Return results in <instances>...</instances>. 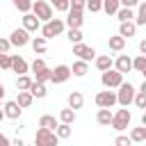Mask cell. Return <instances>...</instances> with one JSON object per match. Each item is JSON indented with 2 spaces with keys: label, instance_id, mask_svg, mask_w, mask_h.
<instances>
[{
  "label": "cell",
  "instance_id": "obj_17",
  "mask_svg": "<svg viewBox=\"0 0 146 146\" xmlns=\"http://www.w3.org/2000/svg\"><path fill=\"white\" fill-rule=\"evenodd\" d=\"M87 73H89V62H84V59H78V62H73V66H71V75L84 78Z\"/></svg>",
  "mask_w": 146,
  "mask_h": 146
},
{
  "label": "cell",
  "instance_id": "obj_24",
  "mask_svg": "<svg viewBox=\"0 0 146 146\" xmlns=\"http://www.w3.org/2000/svg\"><path fill=\"white\" fill-rule=\"evenodd\" d=\"M94 62H96V68H98V71H107V68L112 66V62H114V59H112L110 55H96V57H94Z\"/></svg>",
  "mask_w": 146,
  "mask_h": 146
},
{
  "label": "cell",
  "instance_id": "obj_5",
  "mask_svg": "<svg viewBox=\"0 0 146 146\" xmlns=\"http://www.w3.org/2000/svg\"><path fill=\"white\" fill-rule=\"evenodd\" d=\"M34 141H36L39 146H57L59 137L55 135V130H50V128H43V125H39V130H36V135H34Z\"/></svg>",
  "mask_w": 146,
  "mask_h": 146
},
{
  "label": "cell",
  "instance_id": "obj_42",
  "mask_svg": "<svg viewBox=\"0 0 146 146\" xmlns=\"http://www.w3.org/2000/svg\"><path fill=\"white\" fill-rule=\"evenodd\" d=\"M9 48H11V43H9V39H5V36H0V52H9Z\"/></svg>",
  "mask_w": 146,
  "mask_h": 146
},
{
  "label": "cell",
  "instance_id": "obj_7",
  "mask_svg": "<svg viewBox=\"0 0 146 146\" xmlns=\"http://www.w3.org/2000/svg\"><path fill=\"white\" fill-rule=\"evenodd\" d=\"M9 43L16 46V48L27 46V43H30V32H27L25 27H16V30H11V34H9Z\"/></svg>",
  "mask_w": 146,
  "mask_h": 146
},
{
  "label": "cell",
  "instance_id": "obj_8",
  "mask_svg": "<svg viewBox=\"0 0 146 146\" xmlns=\"http://www.w3.org/2000/svg\"><path fill=\"white\" fill-rule=\"evenodd\" d=\"M73 55L78 57V59H84V62H91L98 52L91 48V46H87V43H82V41H78V43H73Z\"/></svg>",
  "mask_w": 146,
  "mask_h": 146
},
{
  "label": "cell",
  "instance_id": "obj_47",
  "mask_svg": "<svg viewBox=\"0 0 146 146\" xmlns=\"http://www.w3.org/2000/svg\"><path fill=\"white\" fill-rule=\"evenodd\" d=\"M0 146H9V139H7L2 132H0Z\"/></svg>",
  "mask_w": 146,
  "mask_h": 146
},
{
  "label": "cell",
  "instance_id": "obj_33",
  "mask_svg": "<svg viewBox=\"0 0 146 146\" xmlns=\"http://www.w3.org/2000/svg\"><path fill=\"white\" fill-rule=\"evenodd\" d=\"M39 125L55 130V125H57V119H55V116H50V114H43V116H39Z\"/></svg>",
  "mask_w": 146,
  "mask_h": 146
},
{
  "label": "cell",
  "instance_id": "obj_35",
  "mask_svg": "<svg viewBox=\"0 0 146 146\" xmlns=\"http://www.w3.org/2000/svg\"><path fill=\"white\" fill-rule=\"evenodd\" d=\"M11 2H14V7H16L21 14H25V11L32 9V0H11Z\"/></svg>",
  "mask_w": 146,
  "mask_h": 146
},
{
  "label": "cell",
  "instance_id": "obj_44",
  "mask_svg": "<svg viewBox=\"0 0 146 146\" xmlns=\"http://www.w3.org/2000/svg\"><path fill=\"white\" fill-rule=\"evenodd\" d=\"M43 66H46V62H43L41 57H36V59L32 62V73H34V71H39V68H43Z\"/></svg>",
  "mask_w": 146,
  "mask_h": 146
},
{
  "label": "cell",
  "instance_id": "obj_43",
  "mask_svg": "<svg viewBox=\"0 0 146 146\" xmlns=\"http://www.w3.org/2000/svg\"><path fill=\"white\" fill-rule=\"evenodd\" d=\"M68 5H71V9H80V11H84V0H68Z\"/></svg>",
  "mask_w": 146,
  "mask_h": 146
},
{
  "label": "cell",
  "instance_id": "obj_2",
  "mask_svg": "<svg viewBox=\"0 0 146 146\" xmlns=\"http://www.w3.org/2000/svg\"><path fill=\"white\" fill-rule=\"evenodd\" d=\"M62 32H64V21H62V18H50V21H46L43 27H41V36H43V39L59 36Z\"/></svg>",
  "mask_w": 146,
  "mask_h": 146
},
{
  "label": "cell",
  "instance_id": "obj_27",
  "mask_svg": "<svg viewBox=\"0 0 146 146\" xmlns=\"http://www.w3.org/2000/svg\"><path fill=\"white\" fill-rule=\"evenodd\" d=\"M30 43H32V48H34V52H46V48H48V39H43V36H34V39H30Z\"/></svg>",
  "mask_w": 146,
  "mask_h": 146
},
{
  "label": "cell",
  "instance_id": "obj_40",
  "mask_svg": "<svg viewBox=\"0 0 146 146\" xmlns=\"http://www.w3.org/2000/svg\"><path fill=\"white\" fill-rule=\"evenodd\" d=\"M52 5H55V9H57V11H68V7H71V5H68V0H55Z\"/></svg>",
  "mask_w": 146,
  "mask_h": 146
},
{
  "label": "cell",
  "instance_id": "obj_1",
  "mask_svg": "<svg viewBox=\"0 0 146 146\" xmlns=\"http://www.w3.org/2000/svg\"><path fill=\"white\" fill-rule=\"evenodd\" d=\"M103 75H100V82H103V87L105 89H116L121 82H123V73H119L114 66H110L107 71H100Z\"/></svg>",
  "mask_w": 146,
  "mask_h": 146
},
{
  "label": "cell",
  "instance_id": "obj_41",
  "mask_svg": "<svg viewBox=\"0 0 146 146\" xmlns=\"http://www.w3.org/2000/svg\"><path fill=\"white\" fill-rule=\"evenodd\" d=\"M114 144H116V146H130L132 141H130V137H125V135H119V137L114 139Z\"/></svg>",
  "mask_w": 146,
  "mask_h": 146
},
{
  "label": "cell",
  "instance_id": "obj_3",
  "mask_svg": "<svg viewBox=\"0 0 146 146\" xmlns=\"http://www.w3.org/2000/svg\"><path fill=\"white\" fill-rule=\"evenodd\" d=\"M119 91H116V103L121 105V107H128L130 103H132V98H135V87L130 84V82H121L119 87H116Z\"/></svg>",
  "mask_w": 146,
  "mask_h": 146
},
{
  "label": "cell",
  "instance_id": "obj_34",
  "mask_svg": "<svg viewBox=\"0 0 146 146\" xmlns=\"http://www.w3.org/2000/svg\"><path fill=\"white\" fill-rule=\"evenodd\" d=\"M30 84H32V78L27 73H21L16 80V89H30Z\"/></svg>",
  "mask_w": 146,
  "mask_h": 146
},
{
  "label": "cell",
  "instance_id": "obj_36",
  "mask_svg": "<svg viewBox=\"0 0 146 146\" xmlns=\"http://www.w3.org/2000/svg\"><path fill=\"white\" fill-rule=\"evenodd\" d=\"M68 41L71 43H78V41H82V32H80V27H68Z\"/></svg>",
  "mask_w": 146,
  "mask_h": 146
},
{
  "label": "cell",
  "instance_id": "obj_51",
  "mask_svg": "<svg viewBox=\"0 0 146 146\" xmlns=\"http://www.w3.org/2000/svg\"><path fill=\"white\" fill-rule=\"evenodd\" d=\"M48 2H55V0H48Z\"/></svg>",
  "mask_w": 146,
  "mask_h": 146
},
{
  "label": "cell",
  "instance_id": "obj_50",
  "mask_svg": "<svg viewBox=\"0 0 146 146\" xmlns=\"http://www.w3.org/2000/svg\"><path fill=\"white\" fill-rule=\"evenodd\" d=\"M2 119H5V112H2V110H0V121H2Z\"/></svg>",
  "mask_w": 146,
  "mask_h": 146
},
{
  "label": "cell",
  "instance_id": "obj_4",
  "mask_svg": "<svg viewBox=\"0 0 146 146\" xmlns=\"http://www.w3.org/2000/svg\"><path fill=\"white\" fill-rule=\"evenodd\" d=\"M130 121H132V114H130L128 107H123V110H119L116 114H112V123H110V125H112L116 132H121V130H128Z\"/></svg>",
  "mask_w": 146,
  "mask_h": 146
},
{
  "label": "cell",
  "instance_id": "obj_23",
  "mask_svg": "<svg viewBox=\"0 0 146 146\" xmlns=\"http://www.w3.org/2000/svg\"><path fill=\"white\" fill-rule=\"evenodd\" d=\"M66 100H68V107H73V110H80V107L84 105V96H82L80 91H71Z\"/></svg>",
  "mask_w": 146,
  "mask_h": 146
},
{
  "label": "cell",
  "instance_id": "obj_10",
  "mask_svg": "<svg viewBox=\"0 0 146 146\" xmlns=\"http://www.w3.org/2000/svg\"><path fill=\"white\" fill-rule=\"evenodd\" d=\"M96 105H98V107H114V105H116V94H114L112 89L98 91V94H96Z\"/></svg>",
  "mask_w": 146,
  "mask_h": 146
},
{
  "label": "cell",
  "instance_id": "obj_6",
  "mask_svg": "<svg viewBox=\"0 0 146 146\" xmlns=\"http://www.w3.org/2000/svg\"><path fill=\"white\" fill-rule=\"evenodd\" d=\"M39 21H50L52 18V7H50V2H46V0H32V9H30Z\"/></svg>",
  "mask_w": 146,
  "mask_h": 146
},
{
  "label": "cell",
  "instance_id": "obj_26",
  "mask_svg": "<svg viewBox=\"0 0 146 146\" xmlns=\"http://www.w3.org/2000/svg\"><path fill=\"white\" fill-rule=\"evenodd\" d=\"M130 141H132V144L146 141V128H144V125H141V128H132V130H130Z\"/></svg>",
  "mask_w": 146,
  "mask_h": 146
},
{
  "label": "cell",
  "instance_id": "obj_16",
  "mask_svg": "<svg viewBox=\"0 0 146 146\" xmlns=\"http://www.w3.org/2000/svg\"><path fill=\"white\" fill-rule=\"evenodd\" d=\"M27 68H30V64L23 59V57H18V55H11V66H9V71H14V73H27Z\"/></svg>",
  "mask_w": 146,
  "mask_h": 146
},
{
  "label": "cell",
  "instance_id": "obj_18",
  "mask_svg": "<svg viewBox=\"0 0 146 146\" xmlns=\"http://www.w3.org/2000/svg\"><path fill=\"white\" fill-rule=\"evenodd\" d=\"M34 98H46V94H48V87H46V82H36V80H32V84H30V89H27Z\"/></svg>",
  "mask_w": 146,
  "mask_h": 146
},
{
  "label": "cell",
  "instance_id": "obj_39",
  "mask_svg": "<svg viewBox=\"0 0 146 146\" xmlns=\"http://www.w3.org/2000/svg\"><path fill=\"white\" fill-rule=\"evenodd\" d=\"M9 66H11V55L0 52V68H2V71H9Z\"/></svg>",
  "mask_w": 146,
  "mask_h": 146
},
{
  "label": "cell",
  "instance_id": "obj_21",
  "mask_svg": "<svg viewBox=\"0 0 146 146\" xmlns=\"http://www.w3.org/2000/svg\"><path fill=\"white\" fill-rule=\"evenodd\" d=\"M125 41H128V39H123L121 34H116V36H110V41H107V48H110V50H114V52H121V50L125 48Z\"/></svg>",
  "mask_w": 146,
  "mask_h": 146
},
{
  "label": "cell",
  "instance_id": "obj_32",
  "mask_svg": "<svg viewBox=\"0 0 146 146\" xmlns=\"http://www.w3.org/2000/svg\"><path fill=\"white\" fill-rule=\"evenodd\" d=\"M34 80H36V82H50V68L43 66V68L34 71Z\"/></svg>",
  "mask_w": 146,
  "mask_h": 146
},
{
  "label": "cell",
  "instance_id": "obj_20",
  "mask_svg": "<svg viewBox=\"0 0 146 146\" xmlns=\"http://www.w3.org/2000/svg\"><path fill=\"white\" fill-rule=\"evenodd\" d=\"M135 25L139 27V25H146V2L144 0H139L137 2V14H135Z\"/></svg>",
  "mask_w": 146,
  "mask_h": 146
},
{
  "label": "cell",
  "instance_id": "obj_49",
  "mask_svg": "<svg viewBox=\"0 0 146 146\" xmlns=\"http://www.w3.org/2000/svg\"><path fill=\"white\" fill-rule=\"evenodd\" d=\"M5 94H7V91H5V84H2V82H0V100H2V98H5Z\"/></svg>",
  "mask_w": 146,
  "mask_h": 146
},
{
  "label": "cell",
  "instance_id": "obj_37",
  "mask_svg": "<svg viewBox=\"0 0 146 146\" xmlns=\"http://www.w3.org/2000/svg\"><path fill=\"white\" fill-rule=\"evenodd\" d=\"M132 103H135L139 110H144V107H146V91H135V98H132Z\"/></svg>",
  "mask_w": 146,
  "mask_h": 146
},
{
  "label": "cell",
  "instance_id": "obj_9",
  "mask_svg": "<svg viewBox=\"0 0 146 146\" xmlns=\"http://www.w3.org/2000/svg\"><path fill=\"white\" fill-rule=\"evenodd\" d=\"M68 78H71V66H66V64H59V66L50 68V82H55V84H62V82H66Z\"/></svg>",
  "mask_w": 146,
  "mask_h": 146
},
{
  "label": "cell",
  "instance_id": "obj_22",
  "mask_svg": "<svg viewBox=\"0 0 146 146\" xmlns=\"http://www.w3.org/2000/svg\"><path fill=\"white\" fill-rule=\"evenodd\" d=\"M32 100H34V96L27 91V89H18V96H16V103L25 110V107H30L32 105Z\"/></svg>",
  "mask_w": 146,
  "mask_h": 146
},
{
  "label": "cell",
  "instance_id": "obj_12",
  "mask_svg": "<svg viewBox=\"0 0 146 146\" xmlns=\"http://www.w3.org/2000/svg\"><path fill=\"white\" fill-rule=\"evenodd\" d=\"M82 23H84L82 11H80V9H71V7H68V11H66V23H64V25H68V27H82Z\"/></svg>",
  "mask_w": 146,
  "mask_h": 146
},
{
  "label": "cell",
  "instance_id": "obj_45",
  "mask_svg": "<svg viewBox=\"0 0 146 146\" xmlns=\"http://www.w3.org/2000/svg\"><path fill=\"white\" fill-rule=\"evenodd\" d=\"M137 2H139V0H119V5H121V7H130V9H135V7H137Z\"/></svg>",
  "mask_w": 146,
  "mask_h": 146
},
{
  "label": "cell",
  "instance_id": "obj_46",
  "mask_svg": "<svg viewBox=\"0 0 146 146\" xmlns=\"http://www.w3.org/2000/svg\"><path fill=\"white\" fill-rule=\"evenodd\" d=\"M139 52H141V55H146V39H141V41H139Z\"/></svg>",
  "mask_w": 146,
  "mask_h": 146
},
{
  "label": "cell",
  "instance_id": "obj_15",
  "mask_svg": "<svg viewBox=\"0 0 146 146\" xmlns=\"http://www.w3.org/2000/svg\"><path fill=\"white\" fill-rule=\"evenodd\" d=\"M119 34H121L123 39H132V36L137 34V25H135V21H121V25H119Z\"/></svg>",
  "mask_w": 146,
  "mask_h": 146
},
{
  "label": "cell",
  "instance_id": "obj_28",
  "mask_svg": "<svg viewBox=\"0 0 146 146\" xmlns=\"http://www.w3.org/2000/svg\"><path fill=\"white\" fill-rule=\"evenodd\" d=\"M75 119H78V114H75L73 107H64V110L59 112V121H62V123H73Z\"/></svg>",
  "mask_w": 146,
  "mask_h": 146
},
{
  "label": "cell",
  "instance_id": "obj_38",
  "mask_svg": "<svg viewBox=\"0 0 146 146\" xmlns=\"http://www.w3.org/2000/svg\"><path fill=\"white\" fill-rule=\"evenodd\" d=\"M100 2L103 0H84V9H89L91 14H96V11H100Z\"/></svg>",
  "mask_w": 146,
  "mask_h": 146
},
{
  "label": "cell",
  "instance_id": "obj_14",
  "mask_svg": "<svg viewBox=\"0 0 146 146\" xmlns=\"http://www.w3.org/2000/svg\"><path fill=\"white\" fill-rule=\"evenodd\" d=\"M23 27L27 30V32H36L39 27H41V21L34 16V14H30V11H25L23 14Z\"/></svg>",
  "mask_w": 146,
  "mask_h": 146
},
{
  "label": "cell",
  "instance_id": "obj_13",
  "mask_svg": "<svg viewBox=\"0 0 146 146\" xmlns=\"http://www.w3.org/2000/svg\"><path fill=\"white\" fill-rule=\"evenodd\" d=\"M112 66H114L119 73H123V75H125V73H130V71H132V59H130L128 55H119V57H116V62H112Z\"/></svg>",
  "mask_w": 146,
  "mask_h": 146
},
{
  "label": "cell",
  "instance_id": "obj_31",
  "mask_svg": "<svg viewBox=\"0 0 146 146\" xmlns=\"http://www.w3.org/2000/svg\"><path fill=\"white\" fill-rule=\"evenodd\" d=\"M132 71L146 73V55H137V57L132 59Z\"/></svg>",
  "mask_w": 146,
  "mask_h": 146
},
{
  "label": "cell",
  "instance_id": "obj_25",
  "mask_svg": "<svg viewBox=\"0 0 146 146\" xmlns=\"http://www.w3.org/2000/svg\"><path fill=\"white\" fill-rule=\"evenodd\" d=\"M119 7H121L119 0H103V2H100V11H105L107 16H114Z\"/></svg>",
  "mask_w": 146,
  "mask_h": 146
},
{
  "label": "cell",
  "instance_id": "obj_11",
  "mask_svg": "<svg viewBox=\"0 0 146 146\" xmlns=\"http://www.w3.org/2000/svg\"><path fill=\"white\" fill-rule=\"evenodd\" d=\"M2 112H5V119H11V121H16V119H21V112H23V107H21L16 100H7V103H5V107H2Z\"/></svg>",
  "mask_w": 146,
  "mask_h": 146
},
{
  "label": "cell",
  "instance_id": "obj_29",
  "mask_svg": "<svg viewBox=\"0 0 146 146\" xmlns=\"http://www.w3.org/2000/svg\"><path fill=\"white\" fill-rule=\"evenodd\" d=\"M114 16L119 18V23H121V21H132V18H135V11H132L130 7H119Z\"/></svg>",
  "mask_w": 146,
  "mask_h": 146
},
{
  "label": "cell",
  "instance_id": "obj_30",
  "mask_svg": "<svg viewBox=\"0 0 146 146\" xmlns=\"http://www.w3.org/2000/svg\"><path fill=\"white\" fill-rule=\"evenodd\" d=\"M55 135L59 139H68L71 137V123H57L55 125Z\"/></svg>",
  "mask_w": 146,
  "mask_h": 146
},
{
  "label": "cell",
  "instance_id": "obj_48",
  "mask_svg": "<svg viewBox=\"0 0 146 146\" xmlns=\"http://www.w3.org/2000/svg\"><path fill=\"white\" fill-rule=\"evenodd\" d=\"M9 144H14V146H23V139L16 137V139H9Z\"/></svg>",
  "mask_w": 146,
  "mask_h": 146
},
{
  "label": "cell",
  "instance_id": "obj_19",
  "mask_svg": "<svg viewBox=\"0 0 146 146\" xmlns=\"http://www.w3.org/2000/svg\"><path fill=\"white\" fill-rule=\"evenodd\" d=\"M112 107H98V114H96V121L98 125H110L112 123Z\"/></svg>",
  "mask_w": 146,
  "mask_h": 146
}]
</instances>
